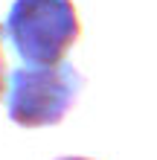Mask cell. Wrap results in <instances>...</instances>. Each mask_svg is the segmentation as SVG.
<instances>
[{"instance_id":"cell-1","label":"cell","mask_w":157,"mask_h":160,"mask_svg":"<svg viewBox=\"0 0 157 160\" xmlns=\"http://www.w3.org/2000/svg\"><path fill=\"white\" fill-rule=\"evenodd\" d=\"M81 21L73 0H15L3 21V38L29 67H55L79 41Z\"/></svg>"},{"instance_id":"cell-2","label":"cell","mask_w":157,"mask_h":160,"mask_svg":"<svg viewBox=\"0 0 157 160\" xmlns=\"http://www.w3.org/2000/svg\"><path fill=\"white\" fill-rule=\"evenodd\" d=\"M85 88L81 73L70 61L55 67H17L9 76L6 114L21 128H50L58 125L73 111Z\"/></svg>"},{"instance_id":"cell-3","label":"cell","mask_w":157,"mask_h":160,"mask_svg":"<svg viewBox=\"0 0 157 160\" xmlns=\"http://www.w3.org/2000/svg\"><path fill=\"white\" fill-rule=\"evenodd\" d=\"M0 38H3V26H0ZM9 88V79H6V64H3V50H0V96L3 90Z\"/></svg>"},{"instance_id":"cell-4","label":"cell","mask_w":157,"mask_h":160,"mask_svg":"<svg viewBox=\"0 0 157 160\" xmlns=\"http://www.w3.org/2000/svg\"><path fill=\"white\" fill-rule=\"evenodd\" d=\"M55 160H90V157H76V154H64V157H55Z\"/></svg>"}]
</instances>
